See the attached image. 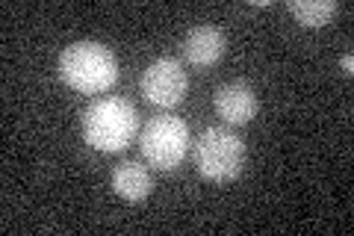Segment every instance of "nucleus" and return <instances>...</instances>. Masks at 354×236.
Returning a JSON list of instances; mask_svg holds the SVG:
<instances>
[{"label": "nucleus", "mask_w": 354, "mask_h": 236, "mask_svg": "<svg viewBox=\"0 0 354 236\" xmlns=\"http://www.w3.org/2000/svg\"><path fill=\"white\" fill-rule=\"evenodd\" d=\"M59 80L80 95H104L118 80L115 53L101 42H74L59 53Z\"/></svg>", "instance_id": "1"}, {"label": "nucleus", "mask_w": 354, "mask_h": 236, "mask_svg": "<svg viewBox=\"0 0 354 236\" xmlns=\"http://www.w3.org/2000/svg\"><path fill=\"white\" fill-rule=\"evenodd\" d=\"M83 142L101 154H118L136 139L139 116L124 98H97L80 116Z\"/></svg>", "instance_id": "2"}, {"label": "nucleus", "mask_w": 354, "mask_h": 236, "mask_svg": "<svg viewBox=\"0 0 354 236\" xmlns=\"http://www.w3.org/2000/svg\"><path fill=\"white\" fill-rule=\"evenodd\" d=\"M245 165V142L227 127H207L195 142V168L209 183L236 181Z\"/></svg>", "instance_id": "3"}, {"label": "nucleus", "mask_w": 354, "mask_h": 236, "mask_svg": "<svg viewBox=\"0 0 354 236\" xmlns=\"http://www.w3.org/2000/svg\"><path fill=\"white\" fill-rule=\"evenodd\" d=\"M139 148L157 172H174L189 151V127L177 116H157L139 133Z\"/></svg>", "instance_id": "4"}, {"label": "nucleus", "mask_w": 354, "mask_h": 236, "mask_svg": "<svg viewBox=\"0 0 354 236\" xmlns=\"http://www.w3.org/2000/svg\"><path fill=\"white\" fill-rule=\"evenodd\" d=\"M139 89L145 100H151L153 107L160 109H174L183 104L186 92H189V80H186L183 65L174 60V56H160L153 60L145 71H142Z\"/></svg>", "instance_id": "5"}, {"label": "nucleus", "mask_w": 354, "mask_h": 236, "mask_svg": "<svg viewBox=\"0 0 354 236\" xmlns=\"http://www.w3.org/2000/svg\"><path fill=\"white\" fill-rule=\"evenodd\" d=\"M213 107H216V116L225 121V125H248L257 116V95H254V89L242 80H234V83H225L216 89L213 95Z\"/></svg>", "instance_id": "6"}, {"label": "nucleus", "mask_w": 354, "mask_h": 236, "mask_svg": "<svg viewBox=\"0 0 354 236\" xmlns=\"http://www.w3.org/2000/svg\"><path fill=\"white\" fill-rule=\"evenodd\" d=\"M225 51H227L225 30H218L213 24H198L183 39V56L195 69H213L221 56H225Z\"/></svg>", "instance_id": "7"}, {"label": "nucleus", "mask_w": 354, "mask_h": 236, "mask_svg": "<svg viewBox=\"0 0 354 236\" xmlns=\"http://www.w3.org/2000/svg\"><path fill=\"white\" fill-rule=\"evenodd\" d=\"M113 192L121 201H130V204H139L151 195V172L142 163L124 160L113 168Z\"/></svg>", "instance_id": "8"}, {"label": "nucleus", "mask_w": 354, "mask_h": 236, "mask_svg": "<svg viewBox=\"0 0 354 236\" xmlns=\"http://www.w3.org/2000/svg\"><path fill=\"white\" fill-rule=\"evenodd\" d=\"M286 9H290V15L301 27H307V30L328 27L330 18L337 15V3H334V0H290Z\"/></svg>", "instance_id": "9"}, {"label": "nucleus", "mask_w": 354, "mask_h": 236, "mask_svg": "<svg viewBox=\"0 0 354 236\" xmlns=\"http://www.w3.org/2000/svg\"><path fill=\"white\" fill-rule=\"evenodd\" d=\"M339 69H342V74H354V56H351V53H346V56H342Z\"/></svg>", "instance_id": "10"}]
</instances>
